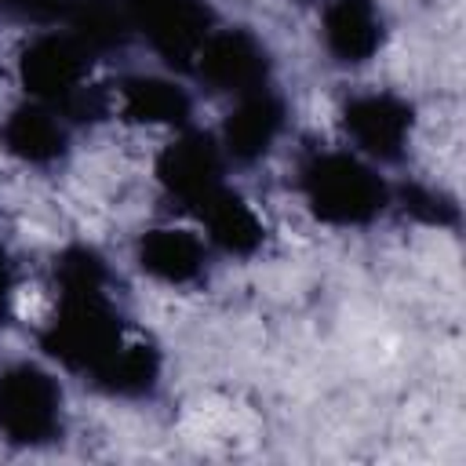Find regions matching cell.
I'll return each mask as SVG.
<instances>
[{"label": "cell", "mask_w": 466, "mask_h": 466, "mask_svg": "<svg viewBox=\"0 0 466 466\" xmlns=\"http://www.w3.org/2000/svg\"><path fill=\"white\" fill-rule=\"evenodd\" d=\"M157 178L171 197L200 208L215 189H222L218 186V153H215L211 138L186 135V138L171 142L157 160Z\"/></svg>", "instance_id": "ba28073f"}, {"label": "cell", "mask_w": 466, "mask_h": 466, "mask_svg": "<svg viewBox=\"0 0 466 466\" xmlns=\"http://www.w3.org/2000/svg\"><path fill=\"white\" fill-rule=\"evenodd\" d=\"M120 113L131 124H182L189 116V98L171 80L131 76L120 84Z\"/></svg>", "instance_id": "4fadbf2b"}, {"label": "cell", "mask_w": 466, "mask_h": 466, "mask_svg": "<svg viewBox=\"0 0 466 466\" xmlns=\"http://www.w3.org/2000/svg\"><path fill=\"white\" fill-rule=\"evenodd\" d=\"M7 295H11V269H7V258L0 255V313L7 306Z\"/></svg>", "instance_id": "ffe728a7"}, {"label": "cell", "mask_w": 466, "mask_h": 466, "mask_svg": "<svg viewBox=\"0 0 466 466\" xmlns=\"http://www.w3.org/2000/svg\"><path fill=\"white\" fill-rule=\"evenodd\" d=\"M280 120H284V109H280V102L273 95H248L226 116V127H222L229 153L240 157V160L262 157L273 146V138L280 131Z\"/></svg>", "instance_id": "8fae6325"}, {"label": "cell", "mask_w": 466, "mask_h": 466, "mask_svg": "<svg viewBox=\"0 0 466 466\" xmlns=\"http://www.w3.org/2000/svg\"><path fill=\"white\" fill-rule=\"evenodd\" d=\"M131 18L171 66H189L208 36V7L200 0H127Z\"/></svg>", "instance_id": "277c9868"}, {"label": "cell", "mask_w": 466, "mask_h": 466, "mask_svg": "<svg viewBox=\"0 0 466 466\" xmlns=\"http://www.w3.org/2000/svg\"><path fill=\"white\" fill-rule=\"evenodd\" d=\"M200 215H204L211 237H215V244L226 248L229 255H251L262 244V222L237 193L215 189L200 204Z\"/></svg>", "instance_id": "5bb4252c"}, {"label": "cell", "mask_w": 466, "mask_h": 466, "mask_svg": "<svg viewBox=\"0 0 466 466\" xmlns=\"http://www.w3.org/2000/svg\"><path fill=\"white\" fill-rule=\"evenodd\" d=\"M120 342V324L102 295L62 299V309L44 331V350L69 368H95Z\"/></svg>", "instance_id": "7a4b0ae2"}, {"label": "cell", "mask_w": 466, "mask_h": 466, "mask_svg": "<svg viewBox=\"0 0 466 466\" xmlns=\"http://www.w3.org/2000/svg\"><path fill=\"white\" fill-rule=\"evenodd\" d=\"M302 189L317 218L335 226H360L386 204V186L350 153H320L302 171Z\"/></svg>", "instance_id": "6da1fadb"}, {"label": "cell", "mask_w": 466, "mask_h": 466, "mask_svg": "<svg viewBox=\"0 0 466 466\" xmlns=\"http://www.w3.org/2000/svg\"><path fill=\"white\" fill-rule=\"evenodd\" d=\"M7 4L22 15H33V18H55L69 0H7Z\"/></svg>", "instance_id": "d6986e66"}, {"label": "cell", "mask_w": 466, "mask_h": 466, "mask_svg": "<svg viewBox=\"0 0 466 466\" xmlns=\"http://www.w3.org/2000/svg\"><path fill=\"white\" fill-rule=\"evenodd\" d=\"M87 73V55L80 40L69 36H40L18 58V76L29 95L62 102L69 98Z\"/></svg>", "instance_id": "5b68a950"}, {"label": "cell", "mask_w": 466, "mask_h": 466, "mask_svg": "<svg viewBox=\"0 0 466 466\" xmlns=\"http://www.w3.org/2000/svg\"><path fill=\"white\" fill-rule=\"evenodd\" d=\"M55 277H58V288H62L66 299H73V295H102L106 266L91 248H69L58 258Z\"/></svg>", "instance_id": "e0dca14e"}, {"label": "cell", "mask_w": 466, "mask_h": 466, "mask_svg": "<svg viewBox=\"0 0 466 466\" xmlns=\"http://www.w3.org/2000/svg\"><path fill=\"white\" fill-rule=\"evenodd\" d=\"M138 262L146 273L167 284H186L204 266V248L186 229H149L138 240Z\"/></svg>", "instance_id": "30bf717a"}, {"label": "cell", "mask_w": 466, "mask_h": 466, "mask_svg": "<svg viewBox=\"0 0 466 466\" xmlns=\"http://www.w3.org/2000/svg\"><path fill=\"white\" fill-rule=\"evenodd\" d=\"M197 69L218 91H251L266 80V51L244 29H222L204 36Z\"/></svg>", "instance_id": "8992f818"}, {"label": "cell", "mask_w": 466, "mask_h": 466, "mask_svg": "<svg viewBox=\"0 0 466 466\" xmlns=\"http://www.w3.org/2000/svg\"><path fill=\"white\" fill-rule=\"evenodd\" d=\"M342 124L368 153L397 157L411 131V106L397 95H360L342 109Z\"/></svg>", "instance_id": "52a82bcc"}, {"label": "cell", "mask_w": 466, "mask_h": 466, "mask_svg": "<svg viewBox=\"0 0 466 466\" xmlns=\"http://www.w3.org/2000/svg\"><path fill=\"white\" fill-rule=\"evenodd\" d=\"M73 29L84 47H116L127 36V15L113 0H80L73 11Z\"/></svg>", "instance_id": "2e32d148"}, {"label": "cell", "mask_w": 466, "mask_h": 466, "mask_svg": "<svg viewBox=\"0 0 466 466\" xmlns=\"http://www.w3.org/2000/svg\"><path fill=\"white\" fill-rule=\"evenodd\" d=\"M98 386L109 393H146L157 382L160 357L146 342H116L102 364L91 368Z\"/></svg>", "instance_id": "9a60e30c"}, {"label": "cell", "mask_w": 466, "mask_h": 466, "mask_svg": "<svg viewBox=\"0 0 466 466\" xmlns=\"http://www.w3.org/2000/svg\"><path fill=\"white\" fill-rule=\"evenodd\" d=\"M404 208L422 222H451L455 218V211H451V204L444 197H433L430 189H419V186L404 189Z\"/></svg>", "instance_id": "ac0fdd59"}, {"label": "cell", "mask_w": 466, "mask_h": 466, "mask_svg": "<svg viewBox=\"0 0 466 466\" xmlns=\"http://www.w3.org/2000/svg\"><path fill=\"white\" fill-rule=\"evenodd\" d=\"M324 40L335 58L342 62H364L382 44V22L371 7V0H335L324 11Z\"/></svg>", "instance_id": "9c48e42d"}, {"label": "cell", "mask_w": 466, "mask_h": 466, "mask_svg": "<svg viewBox=\"0 0 466 466\" xmlns=\"http://www.w3.org/2000/svg\"><path fill=\"white\" fill-rule=\"evenodd\" d=\"M0 138H4V149L7 153H15L18 160H29V164H47V160H58L66 153V131H62V124L51 113L36 109V106L15 109L7 116Z\"/></svg>", "instance_id": "7c38bea8"}, {"label": "cell", "mask_w": 466, "mask_h": 466, "mask_svg": "<svg viewBox=\"0 0 466 466\" xmlns=\"http://www.w3.org/2000/svg\"><path fill=\"white\" fill-rule=\"evenodd\" d=\"M58 386L33 364L0 371V430L15 444H44L58 430Z\"/></svg>", "instance_id": "3957f363"}]
</instances>
